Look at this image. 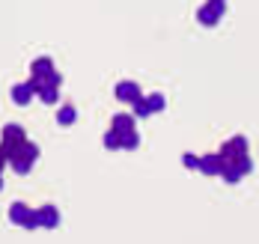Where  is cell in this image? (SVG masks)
Returning a JSON list of instances; mask_svg holds the SVG:
<instances>
[{
	"instance_id": "cell-4",
	"label": "cell",
	"mask_w": 259,
	"mask_h": 244,
	"mask_svg": "<svg viewBox=\"0 0 259 244\" xmlns=\"http://www.w3.org/2000/svg\"><path fill=\"white\" fill-rule=\"evenodd\" d=\"M24 140H27V131L18 125V122H6V125H3L0 146H3V152H6V158H9V155H12V152H15V149L24 143Z\"/></svg>"
},
{
	"instance_id": "cell-18",
	"label": "cell",
	"mask_w": 259,
	"mask_h": 244,
	"mask_svg": "<svg viewBox=\"0 0 259 244\" xmlns=\"http://www.w3.org/2000/svg\"><path fill=\"white\" fill-rule=\"evenodd\" d=\"M182 164H185L188 170H200V158H197L194 152H185V155H182Z\"/></svg>"
},
{
	"instance_id": "cell-9",
	"label": "cell",
	"mask_w": 259,
	"mask_h": 244,
	"mask_svg": "<svg viewBox=\"0 0 259 244\" xmlns=\"http://www.w3.org/2000/svg\"><path fill=\"white\" fill-rule=\"evenodd\" d=\"M36 215H39V229H57L60 226L57 206H42V209H36Z\"/></svg>"
},
{
	"instance_id": "cell-6",
	"label": "cell",
	"mask_w": 259,
	"mask_h": 244,
	"mask_svg": "<svg viewBox=\"0 0 259 244\" xmlns=\"http://www.w3.org/2000/svg\"><path fill=\"white\" fill-rule=\"evenodd\" d=\"M113 95H116L122 105H131V102H137L143 92H140V83H134V81H119L116 86H113Z\"/></svg>"
},
{
	"instance_id": "cell-5",
	"label": "cell",
	"mask_w": 259,
	"mask_h": 244,
	"mask_svg": "<svg viewBox=\"0 0 259 244\" xmlns=\"http://www.w3.org/2000/svg\"><path fill=\"white\" fill-rule=\"evenodd\" d=\"M224 12H227V3H224V0H208V3H203V6L197 9V21H200L203 27H214V24L224 18Z\"/></svg>"
},
{
	"instance_id": "cell-14",
	"label": "cell",
	"mask_w": 259,
	"mask_h": 244,
	"mask_svg": "<svg viewBox=\"0 0 259 244\" xmlns=\"http://www.w3.org/2000/svg\"><path fill=\"white\" fill-rule=\"evenodd\" d=\"M102 143H104V149H110V152H113V149H122V134H119L116 128H110V131L104 134Z\"/></svg>"
},
{
	"instance_id": "cell-2",
	"label": "cell",
	"mask_w": 259,
	"mask_h": 244,
	"mask_svg": "<svg viewBox=\"0 0 259 244\" xmlns=\"http://www.w3.org/2000/svg\"><path fill=\"white\" fill-rule=\"evenodd\" d=\"M36 158H39V146H36L33 140H24V143H21V146L9 155V167H12L18 176H27V173L33 170Z\"/></svg>"
},
{
	"instance_id": "cell-12",
	"label": "cell",
	"mask_w": 259,
	"mask_h": 244,
	"mask_svg": "<svg viewBox=\"0 0 259 244\" xmlns=\"http://www.w3.org/2000/svg\"><path fill=\"white\" fill-rule=\"evenodd\" d=\"M134 119H137L134 113H116V116H113V125H110V128H116L119 134H125V131H134Z\"/></svg>"
},
{
	"instance_id": "cell-3",
	"label": "cell",
	"mask_w": 259,
	"mask_h": 244,
	"mask_svg": "<svg viewBox=\"0 0 259 244\" xmlns=\"http://www.w3.org/2000/svg\"><path fill=\"white\" fill-rule=\"evenodd\" d=\"M9 220L15 226H24V229H39V215L27 203H12L9 206Z\"/></svg>"
},
{
	"instance_id": "cell-15",
	"label": "cell",
	"mask_w": 259,
	"mask_h": 244,
	"mask_svg": "<svg viewBox=\"0 0 259 244\" xmlns=\"http://www.w3.org/2000/svg\"><path fill=\"white\" fill-rule=\"evenodd\" d=\"M131 108H134V116H137V119H146V116H152V108H149V102H146L143 95H140L137 102H131Z\"/></svg>"
},
{
	"instance_id": "cell-7",
	"label": "cell",
	"mask_w": 259,
	"mask_h": 244,
	"mask_svg": "<svg viewBox=\"0 0 259 244\" xmlns=\"http://www.w3.org/2000/svg\"><path fill=\"white\" fill-rule=\"evenodd\" d=\"M9 95H12V102H15L18 108H27V105L33 102V95H36V86H33L30 81H24V83H15Z\"/></svg>"
},
{
	"instance_id": "cell-16",
	"label": "cell",
	"mask_w": 259,
	"mask_h": 244,
	"mask_svg": "<svg viewBox=\"0 0 259 244\" xmlns=\"http://www.w3.org/2000/svg\"><path fill=\"white\" fill-rule=\"evenodd\" d=\"M137 146H140V134H137V128H134V131H125V134H122V149L134 152Z\"/></svg>"
},
{
	"instance_id": "cell-11",
	"label": "cell",
	"mask_w": 259,
	"mask_h": 244,
	"mask_svg": "<svg viewBox=\"0 0 259 244\" xmlns=\"http://www.w3.org/2000/svg\"><path fill=\"white\" fill-rule=\"evenodd\" d=\"M36 95H39V102H42V105H57V102H60V86H51V83H42Z\"/></svg>"
},
{
	"instance_id": "cell-1",
	"label": "cell",
	"mask_w": 259,
	"mask_h": 244,
	"mask_svg": "<svg viewBox=\"0 0 259 244\" xmlns=\"http://www.w3.org/2000/svg\"><path fill=\"white\" fill-rule=\"evenodd\" d=\"M221 158H224V170H221V179L224 182H241L250 170H253V161L247 158V140L241 134L230 137L224 146H221Z\"/></svg>"
},
{
	"instance_id": "cell-19",
	"label": "cell",
	"mask_w": 259,
	"mask_h": 244,
	"mask_svg": "<svg viewBox=\"0 0 259 244\" xmlns=\"http://www.w3.org/2000/svg\"><path fill=\"white\" fill-rule=\"evenodd\" d=\"M6 164H9V158H6V152H3V146H0V170H3Z\"/></svg>"
},
{
	"instance_id": "cell-20",
	"label": "cell",
	"mask_w": 259,
	"mask_h": 244,
	"mask_svg": "<svg viewBox=\"0 0 259 244\" xmlns=\"http://www.w3.org/2000/svg\"><path fill=\"white\" fill-rule=\"evenodd\" d=\"M0 190H3V170H0Z\"/></svg>"
},
{
	"instance_id": "cell-17",
	"label": "cell",
	"mask_w": 259,
	"mask_h": 244,
	"mask_svg": "<svg viewBox=\"0 0 259 244\" xmlns=\"http://www.w3.org/2000/svg\"><path fill=\"white\" fill-rule=\"evenodd\" d=\"M146 102H149V108H152V113H161V110L167 108V99H164L161 92H152V95H146Z\"/></svg>"
},
{
	"instance_id": "cell-10",
	"label": "cell",
	"mask_w": 259,
	"mask_h": 244,
	"mask_svg": "<svg viewBox=\"0 0 259 244\" xmlns=\"http://www.w3.org/2000/svg\"><path fill=\"white\" fill-rule=\"evenodd\" d=\"M51 72H54V60H51V57H36V60L30 63V78H39V81H45Z\"/></svg>"
},
{
	"instance_id": "cell-8",
	"label": "cell",
	"mask_w": 259,
	"mask_h": 244,
	"mask_svg": "<svg viewBox=\"0 0 259 244\" xmlns=\"http://www.w3.org/2000/svg\"><path fill=\"white\" fill-rule=\"evenodd\" d=\"M221 170H224L221 152H208V155L200 158V173H203V176H221Z\"/></svg>"
},
{
	"instance_id": "cell-13",
	"label": "cell",
	"mask_w": 259,
	"mask_h": 244,
	"mask_svg": "<svg viewBox=\"0 0 259 244\" xmlns=\"http://www.w3.org/2000/svg\"><path fill=\"white\" fill-rule=\"evenodd\" d=\"M75 119H78V110L72 108V105H63V108L57 110V122L66 128V125H75Z\"/></svg>"
}]
</instances>
